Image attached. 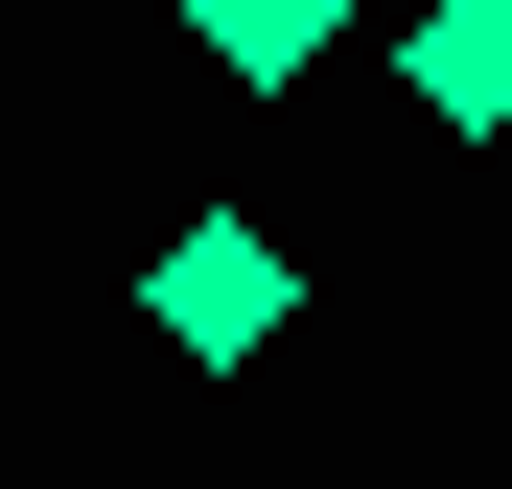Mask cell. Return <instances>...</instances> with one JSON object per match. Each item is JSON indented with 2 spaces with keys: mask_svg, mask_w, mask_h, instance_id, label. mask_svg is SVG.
I'll list each match as a JSON object with an SVG mask.
<instances>
[{
  "mask_svg": "<svg viewBox=\"0 0 512 489\" xmlns=\"http://www.w3.org/2000/svg\"><path fill=\"white\" fill-rule=\"evenodd\" d=\"M280 303H303V280H280V233H256V210H187V233L140 257V326H163V350H210V373L280 350Z\"/></svg>",
  "mask_w": 512,
  "mask_h": 489,
  "instance_id": "1",
  "label": "cell"
},
{
  "mask_svg": "<svg viewBox=\"0 0 512 489\" xmlns=\"http://www.w3.org/2000/svg\"><path fill=\"white\" fill-rule=\"evenodd\" d=\"M187 47L280 94V70H326V47H350V0H187Z\"/></svg>",
  "mask_w": 512,
  "mask_h": 489,
  "instance_id": "3",
  "label": "cell"
},
{
  "mask_svg": "<svg viewBox=\"0 0 512 489\" xmlns=\"http://www.w3.org/2000/svg\"><path fill=\"white\" fill-rule=\"evenodd\" d=\"M396 94L443 117V140H512V0H419V47H396Z\"/></svg>",
  "mask_w": 512,
  "mask_h": 489,
  "instance_id": "2",
  "label": "cell"
}]
</instances>
